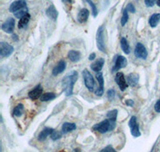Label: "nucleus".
<instances>
[{
	"instance_id": "39448f33",
	"label": "nucleus",
	"mask_w": 160,
	"mask_h": 152,
	"mask_svg": "<svg viewBox=\"0 0 160 152\" xmlns=\"http://www.w3.org/2000/svg\"><path fill=\"white\" fill-rule=\"evenodd\" d=\"M129 127L131 129V132L134 137H139L141 135V132L139 130V126L137 122V118L135 116H132L129 121Z\"/></svg>"
},
{
	"instance_id": "0eeeda50",
	"label": "nucleus",
	"mask_w": 160,
	"mask_h": 152,
	"mask_svg": "<svg viewBox=\"0 0 160 152\" xmlns=\"http://www.w3.org/2000/svg\"><path fill=\"white\" fill-rule=\"evenodd\" d=\"M14 51V47L7 43H0V55L2 57H9Z\"/></svg>"
},
{
	"instance_id": "5701e85b",
	"label": "nucleus",
	"mask_w": 160,
	"mask_h": 152,
	"mask_svg": "<svg viewBox=\"0 0 160 152\" xmlns=\"http://www.w3.org/2000/svg\"><path fill=\"white\" fill-rule=\"evenodd\" d=\"M30 18H31V15L29 14L28 15H26L25 16L22 17V18H20L19 22H18V27L19 29H24L27 27L28 24L29 23V21H30Z\"/></svg>"
},
{
	"instance_id": "a878e982",
	"label": "nucleus",
	"mask_w": 160,
	"mask_h": 152,
	"mask_svg": "<svg viewBox=\"0 0 160 152\" xmlns=\"http://www.w3.org/2000/svg\"><path fill=\"white\" fill-rule=\"evenodd\" d=\"M55 97H56V95L54 93H45L40 97V100L42 102H48L54 99H55Z\"/></svg>"
},
{
	"instance_id": "dca6fc26",
	"label": "nucleus",
	"mask_w": 160,
	"mask_h": 152,
	"mask_svg": "<svg viewBox=\"0 0 160 152\" xmlns=\"http://www.w3.org/2000/svg\"><path fill=\"white\" fill-rule=\"evenodd\" d=\"M104 63H105L104 58H98V59H97L96 61L94 62V63L91 65V70L95 71V72H99V71L102 69V67H103Z\"/></svg>"
},
{
	"instance_id": "a19ab883",
	"label": "nucleus",
	"mask_w": 160,
	"mask_h": 152,
	"mask_svg": "<svg viewBox=\"0 0 160 152\" xmlns=\"http://www.w3.org/2000/svg\"><path fill=\"white\" fill-rule=\"evenodd\" d=\"M156 3H157V5H158V7H159V8H160V0H157Z\"/></svg>"
},
{
	"instance_id": "b1692460",
	"label": "nucleus",
	"mask_w": 160,
	"mask_h": 152,
	"mask_svg": "<svg viewBox=\"0 0 160 152\" xmlns=\"http://www.w3.org/2000/svg\"><path fill=\"white\" fill-rule=\"evenodd\" d=\"M120 43H121V48H122V50L123 51V52L127 54H130L129 44H128V41H127V39H126V38H123V37H122V38H121Z\"/></svg>"
},
{
	"instance_id": "7ed1b4c3",
	"label": "nucleus",
	"mask_w": 160,
	"mask_h": 152,
	"mask_svg": "<svg viewBox=\"0 0 160 152\" xmlns=\"http://www.w3.org/2000/svg\"><path fill=\"white\" fill-rule=\"evenodd\" d=\"M96 43L98 49L102 52L106 53V34L104 26L98 27L96 33Z\"/></svg>"
},
{
	"instance_id": "cd10ccee",
	"label": "nucleus",
	"mask_w": 160,
	"mask_h": 152,
	"mask_svg": "<svg viewBox=\"0 0 160 152\" xmlns=\"http://www.w3.org/2000/svg\"><path fill=\"white\" fill-rule=\"evenodd\" d=\"M128 19H129V15H128V10L125 9L123 10V14H122V17L121 18V25L123 27L126 25V23L128 22Z\"/></svg>"
},
{
	"instance_id": "6e6552de",
	"label": "nucleus",
	"mask_w": 160,
	"mask_h": 152,
	"mask_svg": "<svg viewBox=\"0 0 160 152\" xmlns=\"http://www.w3.org/2000/svg\"><path fill=\"white\" fill-rule=\"evenodd\" d=\"M115 82L117 83L118 86L119 87L120 90L122 91H124L126 89L128 88V82L126 81L124 74L122 72H118L115 75Z\"/></svg>"
},
{
	"instance_id": "7c9ffc66",
	"label": "nucleus",
	"mask_w": 160,
	"mask_h": 152,
	"mask_svg": "<svg viewBox=\"0 0 160 152\" xmlns=\"http://www.w3.org/2000/svg\"><path fill=\"white\" fill-rule=\"evenodd\" d=\"M51 139L54 140V141H55V140H58L62 138V134H61L60 132H58V131H55V130H54V132L51 134Z\"/></svg>"
},
{
	"instance_id": "1a4fd4ad",
	"label": "nucleus",
	"mask_w": 160,
	"mask_h": 152,
	"mask_svg": "<svg viewBox=\"0 0 160 152\" xmlns=\"http://www.w3.org/2000/svg\"><path fill=\"white\" fill-rule=\"evenodd\" d=\"M15 21L13 18H8L2 25V30L6 33L11 34L15 29Z\"/></svg>"
},
{
	"instance_id": "c85d7f7f",
	"label": "nucleus",
	"mask_w": 160,
	"mask_h": 152,
	"mask_svg": "<svg viewBox=\"0 0 160 152\" xmlns=\"http://www.w3.org/2000/svg\"><path fill=\"white\" fill-rule=\"evenodd\" d=\"M87 2L88 3L90 6L91 7V9H92V14H93V16L96 17L98 15V11H97V8H96V6L95 5V3L91 1V0H86Z\"/></svg>"
},
{
	"instance_id": "ddd939ff",
	"label": "nucleus",
	"mask_w": 160,
	"mask_h": 152,
	"mask_svg": "<svg viewBox=\"0 0 160 152\" xmlns=\"http://www.w3.org/2000/svg\"><path fill=\"white\" fill-rule=\"evenodd\" d=\"M96 79L98 82V88L97 89L96 91H95V94L98 96H101L102 95L104 91V79H103V75H102V73L101 72H98L96 74Z\"/></svg>"
},
{
	"instance_id": "393cba45",
	"label": "nucleus",
	"mask_w": 160,
	"mask_h": 152,
	"mask_svg": "<svg viewBox=\"0 0 160 152\" xmlns=\"http://www.w3.org/2000/svg\"><path fill=\"white\" fill-rule=\"evenodd\" d=\"M24 111V107L22 103H19L18 105H17L16 107L14 109V111H13V114L16 117H19L22 114Z\"/></svg>"
},
{
	"instance_id": "79ce46f5",
	"label": "nucleus",
	"mask_w": 160,
	"mask_h": 152,
	"mask_svg": "<svg viewBox=\"0 0 160 152\" xmlns=\"http://www.w3.org/2000/svg\"><path fill=\"white\" fill-rule=\"evenodd\" d=\"M74 152H80V151L78 150H74Z\"/></svg>"
},
{
	"instance_id": "4468645a",
	"label": "nucleus",
	"mask_w": 160,
	"mask_h": 152,
	"mask_svg": "<svg viewBox=\"0 0 160 152\" xmlns=\"http://www.w3.org/2000/svg\"><path fill=\"white\" fill-rule=\"evenodd\" d=\"M66 67H67L66 62L63 61V60H61V61L58 62V63L52 70V74L54 76H56L58 74H61V73L64 71V70L66 69Z\"/></svg>"
},
{
	"instance_id": "c756f323",
	"label": "nucleus",
	"mask_w": 160,
	"mask_h": 152,
	"mask_svg": "<svg viewBox=\"0 0 160 152\" xmlns=\"http://www.w3.org/2000/svg\"><path fill=\"white\" fill-rule=\"evenodd\" d=\"M117 114H118V110H111V111H109V112L108 113L107 116H108V119L116 120Z\"/></svg>"
},
{
	"instance_id": "e433bc0d",
	"label": "nucleus",
	"mask_w": 160,
	"mask_h": 152,
	"mask_svg": "<svg viewBox=\"0 0 160 152\" xmlns=\"http://www.w3.org/2000/svg\"><path fill=\"white\" fill-rule=\"evenodd\" d=\"M134 103H135V102L133 101L132 99L126 100V104H127L128 107H133V106H134Z\"/></svg>"
},
{
	"instance_id": "4be33fe9",
	"label": "nucleus",
	"mask_w": 160,
	"mask_h": 152,
	"mask_svg": "<svg viewBox=\"0 0 160 152\" xmlns=\"http://www.w3.org/2000/svg\"><path fill=\"white\" fill-rule=\"evenodd\" d=\"M68 58L73 63H75V62L79 61L80 58H81V54H80L79 51H70L68 52Z\"/></svg>"
},
{
	"instance_id": "f8f14e48",
	"label": "nucleus",
	"mask_w": 160,
	"mask_h": 152,
	"mask_svg": "<svg viewBox=\"0 0 160 152\" xmlns=\"http://www.w3.org/2000/svg\"><path fill=\"white\" fill-rule=\"evenodd\" d=\"M42 91H43V89H42V86L38 85L35 87V88L33 89L32 91H31L28 94L29 95V98L32 100H36L38 99V98H40L41 96L42 95Z\"/></svg>"
},
{
	"instance_id": "c9c22d12",
	"label": "nucleus",
	"mask_w": 160,
	"mask_h": 152,
	"mask_svg": "<svg viewBox=\"0 0 160 152\" xmlns=\"http://www.w3.org/2000/svg\"><path fill=\"white\" fill-rule=\"evenodd\" d=\"M155 110L156 112L160 113V99L157 101V103H155Z\"/></svg>"
},
{
	"instance_id": "f3484780",
	"label": "nucleus",
	"mask_w": 160,
	"mask_h": 152,
	"mask_svg": "<svg viewBox=\"0 0 160 152\" xmlns=\"http://www.w3.org/2000/svg\"><path fill=\"white\" fill-rule=\"evenodd\" d=\"M54 129L51 128V127H45L43 130L40 132V134H38V140L39 141H44L46 140V139L48 137L49 135H51L53 132H54Z\"/></svg>"
},
{
	"instance_id": "6ab92c4d",
	"label": "nucleus",
	"mask_w": 160,
	"mask_h": 152,
	"mask_svg": "<svg viewBox=\"0 0 160 152\" xmlns=\"http://www.w3.org/2000/svg\"><path fill=\"white\" fill-rule=\"evenodd\" d=\"M138 80H139V77H138V74H135V73H131L128 76V85H130L131 87H134L138 84Z\"/></svg>"
},
{
	"instance_id": "412c9836",
	"label": "nucleus",
	"mask_w": 160,
	"mask_h": 152,
	"mask_svg": "<svg viewBox=\"0 0 160 152\" xmlns=\"http://www.w3.org/2000/svg\"><path fill=\"white\" fill-rule=\"evenodd\" d=\"M160 21V14L159 13H155L153 14L149 19V24L152 28H155L157 27Z\"/></svg>"
},
{
	"instance_id": "58836bf2",
	"label": "nucleus",
	"mask_w": 160,
	"mask_h": 152,
	"mask_svg": "<svg viewBox=\"0 0 160 152\" xmlns=\"http://www.w3.org/2000/svg\"><path fill=\"white\" fill-rule=\"evenodd\" d=\"M18 38V36H17L16 34H14V35H13V37H12L13 39L15 40V41H18V38Z\"/></svg>"
},
{
	"instance_id": "2eb2a0df",
	"label": "nucleus",
	"mask_w": 160,
	"mask_h": 152,
	"mask_svg": "<svg viewBox=\"0 0 160 152\" xmlns=\"http://www.w3.org/2000/svg\"><path fill=\"white\" fill-rule=\"evenodd\" d=\"M89 15V11L88 9H86V8H83V9H82L78 12V16H77V20H78V23H83L88 21Z\"/></svg>"
},
{
	"instance_id": "aec40b11",
	"label": "nucleus",
	"mask_w": 160,
	"mask_h": 152,
	"mask_svg": "<svg viewBox=\"0 0 160 152\" xmlns=\"http://www.w3.org/2000/svg\"><path fill=\"white\" fill-rule=\"evenodd\" d=\"M76 129V125L72 123H64L62 127V132L63 134H68V133L73 131Z\"/></svg>"
},
{
	"instance_id": "f704fd0d",
	"label": "nucleus",
	"mask_w": 160,
	"mask_h": 152,
	"mask_svg": "<svg viewBox=\"0 0 160 152\" xmlns=\"http://www.w3.org/2000/svg\"><path fill=\"white\" fill-rule=\"evenodd\" d=\"M126 9L128 10V11H129V12H131V13H135V6L133 5L132 3L128 4V6H127V8H126Z\"/></svg>"
},
{
	"instance_id": "20e7f679",
	"label": "nucleus",
	"mask_w": 160,
	"mask_h": 152,
	"mask_svg": "<svg viewBox=\"0 0 160 152\" xmlns=\"http://www.w3.org/2000/svg\"><path fill=\"white\" fill-rule=\"evenodd\" d=\"M82 77H83L84 84L87 88L90 91H92L94 87H95V80L93 78L92 74L90 73L88 69H84L82 71Z\"/></svg>"
},
{
	"instance_id": "f257e3e1",
	"label": "nucleus",
	"mask_w": 160,
	"mask_h": 152,
	"mask_svg": "<svg viewBox=\"0 0 160 152\" xmlns=\"http://www.w3.org/2000/svg\"><path fill=\"white\" fill-rule=\"evenodd\" d=\"M77 79H78V73L75 71L69 72L62 79V87L67 96H70L73 94V88Z\"/></svg>"
},
{
	"instance_id": "72a5a7b5",
	"label": "nucleus",
	"mask_w": 160,
	"mask_h": 152,
	"mask_svg": "<svg viewBox=\"0 0 160 152\" xmlns=\"http://www.w3.org/2000/svg\"><path fill=\"white\" fill-rule=\"evenodd\" d=\"M108 96L109 99H113L114 97L115 96V90H113V89H110L109 91H108Z\"/></svg>"
},
{
	"instance_id": "ea45409f",
	"label": "nucleus",
	"mask_w": 160,
	"mask_h": 152,
	"mask_svg": "<svg viewBox=\"0 0 160 152\" xmlns=\"http://www.w3.org/2000/svg\"><path fill=\"white\" fill-rule=\"evenodd\" d=\"M63 3H72L73 0H62Z\"/></svg>"
},
{
	"instance_id": "9b49d317",
	"label": "nucleus",
	"mask_w": 160,
	"mask_h": 152,
	"mask_svg": "<svg viewBox=\"0 0 160 152\" xmlns=\"http://www.w3.org/2000/svg\"><path fill=\"white\" fill-rule=\"evenodd\" d=\"M128 65V60L124 56H122V55H118L116 58V61H115V63L114 67H113L112 71H118L121 68H124V67H127Z\"/></svg>"
},
{
	"instance_id": "a211bd4d",
	"label": "nucleus",
	"mask_w": 160,
	"mask_h": 152,
	"mask_svg": "<svg viewBox=\"0 0 160 152\" xmlns=\"http://www.w3.org/2000/svg\"><path fill=\"white\" fill-rule=\"evenodd\" d=\"M46 14H47V15L50 18H51L53 20H56L58 15V11H57L56 8H55V7L54 5L50 6L49 8L47 9V11H46Z\"/></svg>"
},
{
	"instance_id": "9d476101",
	"label": "nucleus",
	"mask_w": 160,
	"mask_h": 152,
	"mask_svg": "<svg viewBox=\"0 0 160 152\" xmlns=\"http://www.w3.org/2000/svg\"><path fill=\"white\" fill-rule=\"evenodd\" d=\"M27 8V2L26 0H16L11 4L9 8V11L11 13H15L18 10Z\"/></svg>"
},
{
	"instance_id": "473e14b6",
	"label": "nucleus",
	"mask_w": 160,
	"mask_h": 152,
	"mask_svg": "<svg viewBox=\"0 0 160 152\" xmlns=\"http://www.w3.org/2000/svg\"><path fill=\"white\" fill-rule=\"evenodd\" d=\"M155 2H157V0H144L145 5L148 8H152L153 6L155 5Z\"/></svg>"
},
{
	"instance_id": "4c0bfd02",
	"label": "nucleus",
	"mask_w": 160,
	"mask_h": 152,
	"mask_svg": "<svg viewBox=\"0 0 160 152\" xmlns=\"http://www.w3.org/2000/svg\"><path fill=\"white\" fill-rule=\"evenodd\" d=\"M95 56L96 55H95V53H92V54H91L89 55V60H94L95 58Z\"/></svg>"
},
{
	"instance_id": "423d86ee",
	"label": "nucleus",
	"mask_w": 160,
	"mask_h": 152,
	"mask_svg": "<svg viewBox=\"0 0 160 152\" xmlns=\"http://www.w3.org/2000/svg\"><path fill=\"white\" fill-rule=\"evenodd\" d=\"M135 55L138 58H142V59H146L148 58V51L143 44L140 43H138L136 44L135 49Z\"/></svg>"
},
{
	"instance_id": "37998d69",
	"label": "nucleus",
	"mask_w": 160,
	"mask_h": 152,
	"mask_svg": "<svg viewBox=\"0 0 160 152\" xmlns=\"http://www.w3.org/2000/svg\"><path fill=\"white\" fill-rule=\"evenodd\" d=\"M61 152H66V151H61Z\"/></svg>"
},
{
	"instance_id": "f03ea898",
	"label": "nucleus",
	"mask_w": 160,
	"mask_h": 152,
	"mask_svg": "<svg viewBox=\"0 0 160 152\" xmlns=\"http://www.w3.org/2000/svg\"><path fill=\"white\" fill-rule=\"evenodd\" d=\"M115 126H116V120L108 119L104 120V121L95 125L93 128L101 134H105L108 131H111L114 130Z\"/></svg>"
},
{
	"instance_id": "2f4dec72",
	"label": "nucleus",
	"mask_w": 160,
	"mask_h": 152,
	"mask_svg": "<svg viewBox=\"0 0 160 152\" xmlns=\"http://www.w3.org/2000/svg\"><path fill=\"white\" fill-rule=\"evenodd\" d=\"M99 152H117L116 150L114 149V147H112V146H107V147H105V148H103L102 150H100Z\"/></svg>"
},
{
	"instance_id": "bb28decb",
	"label": "nucleus",
	"mask_w": 160,
	"mask_h": 152,
	"mask_svg": "<svg viewBox=\"0 0 160 152\" xmlns=\"http://www.w3.org/2000/svg\"><path fill=\"white\" fill-rule=\"evenodd\" d=\"M28 8H24L22 9L18 10V11H16L15 13H14V15L17 18H22V17L25 16L26 15H28Z\"/></svg>"
}]
</instances>
